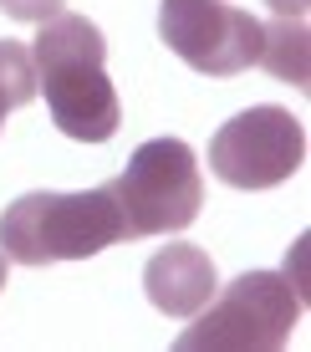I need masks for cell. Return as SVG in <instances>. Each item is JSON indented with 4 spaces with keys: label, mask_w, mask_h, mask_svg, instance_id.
Instances as JSON below:
<instances>
[{
    "label": "cell",
    "mask_w": 311,
    "mask_h": 352,
    "mask_svg": "<svg viewBox=\"0 0 311 352\" xmlns=\"http://www.w3.org/2000/svg\"><path fill=\"white\" fill-rule=\"evenodd\" d=\"M143 291L163 317H194L199 307L220 291V271H214L205 245H163L143 265Z\"/></svg>",
    "instance_id": "cell-7"
},
{
    "label": "cell",
    "mask_w": 311,
    "mask_h": 352,
    "mask_svg": "<svg viewBox=\"0 0 311 352\" xmlns=\"http://www.w3.org/2000/svg\"><path fill=\"white\" fill-rule=\"evenodd\" d=\"M36 62H31V46L21 41H0V128H5V113L36 102Z\"/></svg>",
    "instance_id": "cell-9"
},
{
    "label": "cell",
    "mask_w": 311,
    "mask_h": 352,
    "mask_svg": "<svg viewBox=\"0 0 311 352\" xmlns=\"http://www.w3.org/2000/svg\"><path fill=\"white\" fill-rule=\"evenodd\" d=\"M36 62V87L46 92L51 123L77 143H107L123 123V102L107 77V41L97 21L77 16V10H56L41 21L31 41Z\"/></svg>",
    "instance_id": "cell-1"
},
{
    "label": "cell",
    "mask_w": 311,
    "mask_h": 352,
    "mask_svg": "<svg viewBox=\"0 0 311 352\" xmlns=\"http://www.w3.org/2000/svg\"><path fill=\"white\" fill-rule=\"evenodd\" d=\"M0 10H5L10 21H31V26H41V21H51L56 10H62V0H0Z\"/></svg>",
    "instance_id": "cell-10"
},
{
    "label": "cell",
    "mask_w": 311,
    "mask_h": 352,
    "mask_svg": "<svg viewBox=\"0 0 311 352\" xmlns=\"http://www.w3.org/2000/svg\"><path fill=\"white\" fill-rule=\"evenodd\" d=\"M174 337L178 352H281L301 322V291L281 271H245L220 286Z\"/></svg>",
    "instance_id": "cell-3"
},
{
    "label": "cell",
    "mask_w": 311,
    "mask_h": 352,
    "mask_svg": "<svg viewBox=\"0 0 311 352\" xmlns=\"http://www.w3.org/2000/svg\"><path fill=\"white\" fill-rule=\"evenodd\" d=\"M128 240L123 210L113 204L107 184L82 194L31 189L5 204L0 214V250L16 265H56V261H87L97 250Z\"/></svg>",
    "instance_id": "cell-2"
},
{
    "label": "cell",
    "mask_w": 311,
    "mask_h": 352,
    "mask_svg": "<svg viewBox=\"0 0 311 352\" xmlns=\"http://www.w3.org/2000/svg\"><path fill=\"white\" fill-rule=\"evenodd\" d=\"M5 276H10V261H5V250H0V291H5Z\"/></svg>",
    "instance_id": "cell-12"
},
{
    "label": "cell",
    "mask_w": 311,
    "mask_h": 352,
    "mask_svg": "<svg viewBox=\"0 0 311 352\" xmlns=\"http://www.w3.org/2000/svg\"><path fill=\"white\" fill-rule=\"evenodd\" d=\"M266 41H260V62L270 77L291 82V87H306V56H311V36H306V21H260Z\"/></svg>",
    "instance_id": "cell-8"
},
{
    "label": "cell",
    "mask_w": 311,
    "mask_h": 352,
    "mask_svg": "<svg viewBox=\"0 0 311 352\" xmlns=\"http://www.w3.org/2000/svg\"><path fill=\"white\" fill-rule=\"evenodd\" d=\"M281 21H306V0H266Z\"/></svg>",
    "instance_id": "cell-11"
},
{
    "label": "cell",
    "mask_w": 311,
    "mask_h": 352,
    "mask_svg": "<svg viewBox=\"0 0 311 352\" xmlns=\"http://www.w3.org/2000/svg\"><path fill=\"white\" fill-rule=\"evenodd\" d=\"M159 41L199 77H240L260 62V16L230 0H159Z\"/></svg>",
    "instance_id": "cell-6"
},
{
    "label": "cell",
    "mask_w": 311,
    "mask_h": 352,
    "mask_svg": "<svg viewBox=\"0 0 311 352\" xmlns=\"http://www.w3.org/2000/svg\"><path fill=\"white\" fill-rule=\"evenodd\" d=\"M301 164H306V128L291 107H276V102H255L245 113H235L209 138L214 179L245 194L286 184Z\"/></svg>",
    "instance_id": "cell-5"
},
{
    "label": "cell",
    "mask_w": 311,
    "mask_h": 352,
    "mask_svg": "<svg viewBox=\"0 0 311 352\" xmlns=\"http://www.w3.org/2000/svg\"><path fill=\"white\" fill-rule=\"evenodd\" d=\"M107 194L123 210L128 240L178 235L199 220L205 204V174L184 138H148L133 148V159L117 179H107Z\"/></svg>",
    "instance_id": "cell-4"
}]
</instances>
